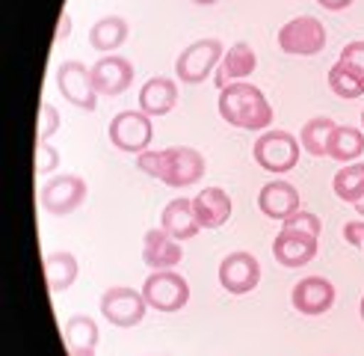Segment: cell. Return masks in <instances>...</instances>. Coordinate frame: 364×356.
Wrapping results in <instances>:
<instances>
[{"label": "cell", "instance_id": "6da1fadb", "mask_svg": "<svg viewBox=\"0 0 364 356\" xmlns=\"http://www.w3.org/2000/svg\"><path fill=\"white\" fill-rule=\"evenodd\" d=\"M136 167L151 178H160L166 187H190L205 178V157L190 146H172L163 152L149 149L136 155Z\"/></svg>", "mask_w": 364, "mask_h": 356}, {"label": "cell", "instance_id": "7a4b0ae2", "mask_svg": "<svg viewBox=\"0 0 364 356\" xmlns=\"http://www.w3.org/2000/svg\"><path fill=\"white\" fill-rule=\"evenodd\" d=\"M220 116L240 131H267L272 122V107L255 83H228L220 89Z\"/></svg>", "mask_w": 364, "mask_h": 356}, {"label": "cell", "instance_id": "3957f363", "mask_svg": "<svg viewBox=\"0 0 364 356\" xmlns=\"http://www.w3.org/2000/svg\"><path fill=\"white\" fill-rule=\"evenodd\" d=\"M225 57V48H223V39L216 36H205V39H196L190 42L184 51L178 53L175 60V75L181 83H205L210 78V71L223 63Z\"/></svg>", "mask_w": 364, "mask_h": 356}, {"label": "cell", "instance_id": "277c9868", "mask_svg": "<svg viewBox=\"0 0 364 356\" xmlns=\"http://www.w3.org/2000/svg\"><path fill=\"white\" fill-rule=\"evenodd\" d=\"M299 140L287 131H264L252 146V157L261 169L272 175H284L299 164Z\"/></svg>", "mask_w": 364, "mask_h": 356}, {"label": "cell", "instance_id": "5b68a950", "mask_svg": "<svg viewBox=\"0 0 364 356\" xmlns=\"http://www.w3.org/2000/svg\"><path fill=\"white\" fill-rule=\"evenodd\" d=\"M142 297L157 312H181L190 303V282L172 271H154L142 282Z\"/></svg>", "mask_w": 364, "mask_h": 356}, {"label": "cell", "instance_id": "8992f818", "mask_svg": "<svg viewBox=\"0 0 364 356\" xmlns=\"http://www.w3.org/2000/svg\"><path fill=\"white\" fill-rule=\"evenodd\" d=\"M154 140V128H151V116L142 110H122L110 119V142L119 152L127 155H142L149 152Z\"/></svg>", "mask_w": 364, "mask_h": 356}, {"label": "cell", "instance_id": "52a82bcc", "mask_svg": "<svg viewBox=\"0 0 364 356\" xmlns=\"http://www.w3.org/2000/svg\"><path fill=\"white\" fill-rule=\"evenodd\" d=\"M279 48L294 57H314L326 48V27L314 15H299L279 30Z\"/></svg>", "mask_w": 364, "mask_h": 356}, {"label": "cell", "instance_id": "ba28073f", "mask_svg": "<svg viewBox=\"0 0 364 356\" xmlns=\"http://www.w3.org/2000/svg\"><path fill=\"white\" fill-rule=\"evenodd\" d=\"M145 309H149V303H145L142 291L127 288V285H113V288H107L101 294V315L113 327H122V330L136 327L145 318Z\"/></svg>", "mask_w": 364, "mask_h": 356}, {"label": "cell", "instance_id": "9c48e42d", "mask_svg": "<svg viewBox=\"0 0 364 356\" xmlns=\"http://www.w3.org/2000/svg\"><path fill=\"white\" fill-rule=\"evenodd\" d=\"M57 86L60 95L80 110H95L98 107V93L92 83V68L83 66L80 60H65L57 68Z\"/></svg>", "mask_w": 364, "mask_h": 356}, {"label": "cell", "instance_id": "30bf717a", "mask_svg": "<svg viewBox=\"0 0 364 356\" xmlns=\"http://www.w3.org/2000/svg\"><path fill=\"white\" fill-rule=\"evenodd\" d=\"M86 199V182L80 175L68 172V175H57L42 187L39 193V205L42 211L53 214V217H65V214L77 211Z\"/></svg>", "mask_w": 364, "mask_h": 356}, {"label": "cell", "instance_id": "8fae6325", "mask_svg": "<svg viewBox=\"0 0 364 356\" xmlns=\"http://www.w3.org/2000/svg\"><path fill=\"white\" fill-rule=\"evenodd\" d=\"M261 282V261L255 258L246 249H237V253H228L220 261V285L228 294H249L258 288Z\"/></svg>", "mask_w": 364, "mask_h": 356}, {"label": "cell", "instance_id": "7c38bea8", "mask_svg": "<svg viewBox=\"0 0 364 356\" xmlns=\"http://www.w3.org/2000/svg\"><path fill=\"white\" fill-rule=\"evenodd\" d=\"M335 285L323 276H305L294 285L290 291V303L299 315H308V318H317V315H326L332 306H335Z\"/></svg>", "mask_w": 364, "mask_h": 356}, {"label": "cell", "instance_id": "4fadbf2b", "mask_svg": "<svg viewBox=\"0 0 364 356\" xmlns=\"http://www.w3.org/2000/svg\"><path fill=\"white\" fill-rule=\"evenodd\" d=\"M92 83L98 95H122L127 93V86L134 83V66L131 60L107 53L92 66Z\"/></svg>", "mask_w": 364, "mask_h": 356}, {"label": "cell", "instance_id": "5bb4252c", "mask_svg": "<svg viewBox=\"0 0 364 356\" xmlns=\"http://www.w3.org/2000/svg\"><path fill=\"white\" fill-rule=\"evenodd\" d=\"M184 258V249L181 241H175L172 235H166V229L157 226L149 229L142 238V261L151 267V271H172Z\"/></svg>", "mask_w": 364, "mask_h": 356}, {"label": "cell", "instance_id": "9a60e30c", "mask_svg": "<svg viewBox=\"0 0 364 356\" xmlns=\"http://www.w3.org/2000/svg\"><path fill=\"white\" fill-rule=\"evenodd\" d=\"M258 208L264 217L269 220H287V217H294L299 208V190L290 184V182H282V178H276V182H267L258 193Z\"/></svg>", "mask_w": 364, "mask_h": 356}, {"label": "cell", "instance_id": "2e32d148", "mask_svg": "<svg viewBox=\"0 0 364 356\" xmlns=\"http://www.w3.org/2000/svg\"><path fill=\"white\" fill-rule=\"evenodd\" d=\"M272 256H276L282 267H305L308 261L317 258V238L282 229L276 241H272Z\"/></svg>", "mask_w": 364, "mask_h": 356}, {"label": "cell", "instance_id": "e0dca14e", "mask_svg": "<svg viewBox=\"0 0 364 356\" xmlns=\"http://www.w3.org/2000/svg\"><path fill=\"white\" fill-rule=\"evenodd\" d=\"M255 68H258V57H255L252 45H249V42H234V45L225 51V57H223L220 68H216L213 83L220 86V89H225L228 83L246 80Z\"/></svg>", "mask_w": 364, "mask_h": 356}, {"label": "cell", "instance_id": "ac0fdd59", "mask_svg": "<svg viewBox=\"0 0 364 356\" xmlns=\"http://www.w3.org/2000/svg\"><path fill=\"white\" fill-rule=\"evenodd\" d=\"M193 208H196V217L202 229H220L231 217V196L223 187H205L196 193Z\"/></svg>", "mask_w": 364, "mask_h": 356}, {"label": "cell", "instance_id": "d6986e66", "mask_svg": "<svg viewBox=\"0 0 364 356\" xmlns=\"http://www.w3.org/2000/svg\"><path fill=\"white\" fill-rule=\"evenodd\" d=\"M178 104V86L169 78H149L139 89V110L149 116H169Z\"/></svg>", "mask_w": 364, "mask_h": 356}, {"label": "cell", "instance_id": "ffe728a7", "mask_svg": "<svg viewBox=\"0 0 364 356\" xmlns=\"http://www.w3.org/2000/svg\"><path fill=\"white\" fill-rule=\"evenodd\" d=\"M160 226L166 229V235H172L175 241H193L198 231H202L193 199H172L160 214Z\"/></svg>", "mask_w": 364, "mask_h": 356}, {"label": "cell", "instance_id": "44dd1931", "mask_svg": "<svg viewBox=\"0 0 364 356\" xmlns=\"http://www.w3.org/2000/svg\"><path fill=\"white\" fill-rule=\"evenodd\" d=\"M63 338H65L68 356H95L101 333L89 315H71L63 327Z\"/></svg>", "mask_w": 364, "mask_h": 356}, {"label": "cell", "instance_id": "7402d4cb", "mask_svg": "<svg viewBox=\"0 0 364 356\" xmlns=\"http://www.w3.org/2000/svg\"><path fill=\"white\" fill-rule=\"evenodd\" d=\"M77 273H80V264L71 253H65V249H57V253L45 256V282L53 294L68 291L71 285L77 282Z\"/></svg>", "mask_w": 364, "mask_h": 356}, {"label": "cell", "instance_id": "603a6c76", "mask_svg": "<svg viewBox=\"0 0 364 356\" xmlns=\"http://www.w3.org/2000/svg\"><path fill=\"white\" fill-rule=\"evenodd\" d=\"M127 33H131V27H127L122 15H104L89 30V45L101 53H110L127 42Z\"/></svg>", "mask_w": 364, "mask_h": 356}, {"label": "cell", "instance_id": "cb8c5ba5", "mask_svg": "<svg viewBox=\"0 0 364 356\" xmlns=\"http://www.w3.org/2000/svg\"><path fill=\"white\" fill-rule=\"evenodd\" d=\"M364 155V131L353 128V125H338L332 140H329V155L341 164H355V160Z\"/></svg>", "mask_w": 364, "mask_h": 356}, {"label": "cell", "instance_id": "d4e9b609", "mask_svg": "<svg viewBox=\"0 0 364 356\" xmlns=\"http://www.w3.org/2000/svg\"><path fill=\"white\" fill-rule=\"evenodd\" d=\"M335 128L338 125L332 119H326V116H317L311 122H305L302 131H299V146L311 157H326L329 155V140H332Z\"/></svg>", "mask_w": 364, "mask_h": 356}, {"label": "cell", "instance_id": "484cf974", "mask_svg": "<svg viewBox=\"0 0 364 356\" xmlns=\"http://www.w3.org/2000/svg\"><path fill=\"white\" fill-rule=\"evenodd\" d=\"M332 190H335L338 199L350 202V205H355L361 199V196H364V164H361V160H355V164H347L343 169L335 172Z\"/></svg>", "mask_w": 364, "mask_h": 356}, {"label": "cell", "instance_id": "4316f807", "mask_svg": "<svg viewBox=\"0 0 364 356\" xmlns=\"http://www.w3.org/2000/svg\"><path fill=\"white\" fill-rule=\"evenodd\" d=\"M329 86L338 98H358V95H364V75L355 71L350 63L338 60L329 71Z\"/></svg>", "mask_w": 364, "mask_h": 356}, {"label": "cell", "instance_id": "83f0119b", "mask_svg": "<svg viewBox=\"0 0 364 356\" xmlns=\"http://www.w3.org/2000/svg\"><path fill=\"white\" fill-rule=\"evenodd\" d=\"M60 131V110L53 104H42L39 107V125H36V142H48L53 134Z\"/></svg>", "mask_w": 364, "mask_h": 356}, {"label": "cell", "instance_id": "f1b7e54d", "mask_svg": "<svg viewBox=\"0 0 364 356\" xmlns=\"http://www.w3.org/2000/svg\"><path fill=\"white\" fill-rule=\"evenodd\" d=\"M282 229H287V231H302V235H314V238H320L323 223H320L317 214L296 211L294 217H287V220H284V226H282Z\"/></svg>", "mask_w": 364, "mask_h": 356}, {"label": "cell", "instance_id": "f546056e", "mask_svg": "<svg viewBox=\"0 0 364 356\" xmlns=\"http://www.w3.org/2000/svg\"><path fill=\"white\" fill-rule=\"evenodd\" d=\"M60 167V152L50 142H36V175H50Z\"/></svg>", "mask_w": 364, "mask_h": 356}, {"label": "cell", "instance_id": "4dcf8cb0", "mask_svg": "<svg viewBox=\"0 0 364 356\" xmlns=\"http://www.w3.org/2000/svg\"><path fill=\"white\" fill-rule=\"evenodd\" d=\"M341 60H343V63H350L355 71H361V75H364V42H350V45H343Z\"/></svg>", "mask_w": 364, "mask_h": 356}, {"label": "cell", "instance_id": "1f68e13d", "mask_svg": "<svg viewBox=\"0 0 364 356\" xmlns=\"http://www.w3.org/2000/svg\"><path fill=\"white\" fill-rule=\"evenodd\" d=\"M343 241L355 249H364V220H350L343 226Z\"/></svg>", "mask_w": 364, "mask_h": 356}, {"label": "cell", "instance_id": "d6a6232c", "mask_svg": "<svg viewBox=\"0 0 364 356\" xmlns=\"http://www.w3.org/2000/svg\"><path fill=\"white\" fill-rule=\"evenodd\" d=\"M317 4L323 6V9H329V12H341V9H347V6H353L355 0H317Z\"/></svg>", "mask_w": 364, "mask_h": 356}, {"label": "cell", "instance_id": "836d02e7", "mask_svg": "<svg viewBox=\"0 0 364 356\" xmlns=\"http://www.w3.org/2000/svg\"><path fill=\"white\" fill-rule=\"evenodd\" d=\"M68 27H71V18L63 12V18H60V30H57V42H63L65 36H68Z\"/></svg>", "mask_w": 364, "mask_h": 356}, {"label": "cell", "instance_id": "e575fe53", "mask_svg": "<svg viewBox=\"0 0 364 356\" xmlns=\"http://www.w3.org/2000/svg\"><path fill=\"white\" fill-rule=\"evenodd\" d=\"M193 4H198V6H210V4H220V0H193Z\"/></svg>", "mask_w": 364, "mask_h": 356}, {"label": "cell", "instance_id": "d590c367", "mask_svg": "<svg viewBox=\"0 0 364 356\" xmlns=\"http://www.w3.org/2000/svg\"><path fill=\"white\" fill-rule=\"evenodd\" d=\"M355 211H358V214H361V217H364V196H361V199L355 202Z\"/></svg>", "mask_w": 364, "mask_h": 356}, {"label": "cell", "instance_id": "8d00e7d4", "mask_svg": "<svg viewBox=\"0 0 364 356\" xmlns=\"http://www.w3.org/2000/svg\"><path fill=\"white\" fill-rule=\"evenodd\" d=\"M358 315H361V320H364V297H361V306H358Z\"/></svg>", "mask_w": 364, "mask_h": 356}, {"label": "cell", "instance_id": "74e56055", "mask_svg": "<svg viewBox=\"0 0 364 356\" xmlns=\"http://www.w3.org/2000/svg\"><path fill=\"white\" fill-rule=\"evenodd\" d=\"M361 128H364V110H361Z\"/></svg>", "mask_w": 364, "mask_h": 356}]
</instances>
